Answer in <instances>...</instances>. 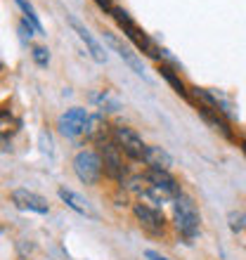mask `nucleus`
I'll return each mask as SVG.
<instances>
[{
  "label": "nucleus",
  "instance_id": "1",
  "mask_svg": "<svg viewBox=\"0 0 246 260\" xmlns=\"http://www.w3.org/2000/svg\"><path fill=\"white\" fill-rule=\"evenodd\" d=\"M111 17L116 19V24L121 26V31L126 34V38H128V41L133 43V45H135L137 50H142V52H147L149 57H157V59L161 57V55H159L161 50H159L157 45L151 43V38H149L147 34H144L142 28L137 26L135 21H133V17H130V14L126 12L123 7H114V12H111Z\"/></svg>",
  "mask_w": 246,
  "mask_h": 260
},
{
  "label": "nucleus",
  "instance_id": "2",
  "mask_svg": "<svg viewBox=\"0 0 246 260\" xmlns=\"http://www.w3.org/2000/svg\"><path fill=\"white\" fill-rule=\"evenodd\" d=\"M173 222L178 227V232L187 239H194L199 234V225H201V218H199V211L194 201L190 197L180 194L175 201H173Z\"/></svg>",
  "mask_w": 246,
  "mask_h": 260
},
{
  "label": "nucleus",
  "instance_id": "3",
  "mask_svg": "<svg viewBox=\"0 0 246 260\" xmlns=\"http://www.w3.org/2000/svg\"><path fill=\"white\" fill-rule=\"evenodd\" d=\"M74 173L76 178L81 180L83 185H95L100 175H102L104 166H102V156L93 149H83L74 156Z\"/></svg>",
  "mask_w": 246,
  "mask_h": 260
},
{
  "label": "nucleus",
  "instance_id": "4",
  "mask_svg": "<svg viewBox=\"0 0 246 260\" xmlns=\"http://www.w3.org/2000/svg\"><path fill=\"white\" fill-rule=\"evenodd\" d=\"M111 137H114V142L121 147L123 154H128V156L135 158V161L144 158L147 144L142 142V137L137 135L133 128H128V125H114V128H111Z\"/></svg>",
  "mask_w": 246,
  "mask_h": 260
},
{
  "label": "nucleus",
  "instance_id": "5",
  "mask_svg": "<svg viewBox=\"0 0 246 260\" xmlns=\"http://www.w3.org/2000/svg\"><path fill=\"white\" fill-rule=\"evenodd\" d=\"M100 156H102L104 173H107L111 180L126 178V166H123V158H121V147H118L116 142L102 140V144H100Z\"/></svg>",
  "mask_w": 246,
  "mask_h": 260
},
{
  "label": "nucleus",
  "instance_id": "6",
  "mask_svg": "<svg viewBox=\"0 0 246 260\" xmlns=\"http://www.w3.org/2000/svg\"><path fill=\"white\" fill-rule=\"evenodd\" d=\"M88 121H90V116L85 114V109H81V107H74V109H69L67 114H62V116H59V121H57V128H59L62 135L78 137V135H83V133L88 130Z\"/></svg>",
  "mask_w": 246,
  "mask_h": 260
},
{
  "label": "nucleus",
  "instance_id": "7",
  "mask_svg": "<svg viewBox=\"0 0 246 260\" xmlns=\"http://www.w3.org/2000/svg\"><path fill=\"white\" fill-rule=\"evenodd\" d=\"M133 213H135V218L140 220V225H142L144 232H149V234L166 232V220L157 208H151V206H147V204H135L133 206Z\"/></svg>",
  "mask_w": 246,
  "mask_h": 260
},
{
  "label": "nucleus",
  "instance_id": "8",
  "mask_svg": "<svg viewBox=\"0 0 246 260\" xmlns=\"http://www.w3.org/2000/svg\"><path fill=\"white\" fill-rule=\"evenodd\" d=\"M10 199H12V204L19 208V211H31V213H41V215H45V213H50V206L48 201L41 197V194L36 192H28V189H14L12 194H10Z\"/></svg>",
  "mask_w": 246,
  "mask_h": 260
},
{
  "label": "nucleus",
  "instance_id": "9",
  "mask_svg": "<svg viewBox=\"0 0 246 260\" xmlns=\"http://www.w3.org/2000/svg\"><path fill=\"white\" fill-rule=\"evenodd\" d=\"M104 41L109 43V48L114 50V52H116V55L121 57L123 62L128 64V67L133 69V71H135L137 76H142V78H147V74H144V67H142V62H140V57H137L135 52H133V50L128 48V45H123V43L118 41L116 36L109 34V31H104Z\"/></svg>",
  "mask_w": 246,
  "mask_h": 260
},
{
  "label": "nucleus",
  "instance_id": "10",
  "mask_svg": "<svg viewBox=\"0 0 246 260\" xmlns=\"http://www.w3.org/2000/svg\"><path fill=\"white\" fill-rule=\"evenodd\" d=\"M194 95L201 97V102H204V107H208V109H216L220 111L223 116H234L232 111V102L227 100L223 92H218V90H208V88H194Z\"/></svg>",
  "mask_w": 246,
  "mask_h": 260
},
{
  "label": "nucleus",
  "instance_id": "11",
  "mask_svg": "<svg viewBox=\"0 0 246 260\" xmlns=\"http://www.w3.org/2000/svg\"><path fill=\"white\" fill-rule=\"evenodd\" d=\"M69 24H71V28H74V31H76V36H78V38H81V41H83V45L88 48L90 57H93L95 62H100V64H104V62H107V52H104V48H102V45H100V43L95 41V38H93V34H90L88 28L83 26V24H81V21H78V19H76V17H69Z\"/></svg>",
  "mask_w": 246,
  "mask_h": 260
},
{
  "label": "nucleus",
  "instance_id": "12",
  "mask_svg": "<svg viewBox=\"0 0 246 260\" xmlns=\"http://www.w3.org/2000/svg\"><path fill=\"white\" fill-rule=\"evenodd\" d=\"M199 114H201V118H204L206 123L211 125L216 133H220V135L225 137V140H232V128H230V123H227V118L220 114V111L216 109H208V107H199Z\"/></svg>",
  "mask_w": 246,
  "mask_h": 260
},
{
  "label": "nucleus",
  "instance_id": "13",
  "mask_svg": "<svg viewBox=\"0 0 246 260\" xmlns=\"http://www.w3.org/2000/svg\"><path fill=\"white\" fill-rule=\"evenodd\" d=\"M142 161L149 166V168H157V171H168V168L173 166V156L164 149V147H157V144L147 147Z\"/></svg>",
  "mask_w": 246,
  "mask_h": 260
},
{
  "label": "nucleus",
  "instance_id": "14",
  "mask_svg": "<svg viewBox=\"0 0 246 260\" xmlns=\"http://www.w3.org/2000/svg\"><path fill=\"white\" fill-rule=\"evenodd\" d=\"M144 180L149 182V185H157V187H164V189H168V192H173L175 197H180V185L178 180L173 178L168 171H157V168H149V171L144 173Z\"/></svg>",
  "mask_w": 246,
  "mask_h": 260
},
{
  "label": "nucleus",
  "instance_id": "15",
  "mask_svg": "<svg viewBox=\"0 0 246 260\" xmlns=\"http://www.w3.org/2000/svg\"><path fill=\"white\" fill-rule=\"evenodd\" d=\"M57 194H59V199L69 206V208H74V211L81 213V215H90V206L81 194H76L74 189H67V187H59V192Z\"/></svg>",
  "mask_w": 246,
  "mask_h": 260
},
{
  "label": "nucleus",
  "instance_id": "16",
  "mask_svg": "<svg viewBox=\"0 0 246 260\" xmlns=\"http://www.w3.org/2000/svg\"><path fill=\"white\" fill-rule=\"evenodd\" d=\"M159 71H161V76H164L166 81L171 83V88L175 90V92H178L180 97H190V90L184 88V83L180 81V76L175 74V71H173L171 67H166V64H161V69H159Z\"/></svg>",
  "mask_w": 246,
  "mask_h": 260
},
{
  "label": "nucleus",
  "instance_id": "17",
  "mask_svg": "<svg viewBox=\"0 0 246 260\" xmlns=\"http://www.w3.org/2000/svg\"><path fill=\"white\" fill-rule=\"evenodd\" d=\"M14 3L21 7V12H24V19H26L28 24L36 28V34H43V24H41V19H38V14H36L34 5H31V3H26V0H14Z\"/></svg>",
  "mask_w": 246,
  "mask_h": 260
},
{
  "label": "nucleus",
  "instance_id": "18",
  "mask_svg": "<svg viewBox=\"0 0 246 260\" xmlns=\"http://www.w3.org/2000/svg\"><path fill=\"white\" fill-rule=\"evenodd\" d=\"M95 100V104H100V109L104 111H116L118 107H121V102H118L116 97H111L109 92H102V95H95L93 97Z\"/></svg>",
  "mask_w": 246,
  "mask_h": 260
},
{
  "label": "nucleus",
  "instance_id": "19",
  "mask_svg": "<svg viewBox=\"0 0 246 260\" xmlns=\"http://www.w3.org/2000/svg\"><path fill=\"white\" fill-rule=\"evenodd\" d=\"M31 57H34V62L38 64V67H48L50 64V50L43 48V45H36V48L31 50Z\"/></svg>",
  "mask_w": 246,
  "mask_h": 260
},
{
  "label": "nucleus",
  "instance_id": "20",
  "mask_svg": "<svg viewBox=\"0 0 246 260\" xmlns=\"http://www.w3.org/2000/svg\"><path fill=\"white\" fill-rule=\"evenodd\" d=\"M227 220H230V230H232V232H237L239 234L241 230H246V213H230V215H227Z\"/></svg>",
  "mask_w": 246,
  "mask_h": 260
},
{
  "label": "nucleus",
  "instance_id": "21",
  "mask_svg": "<svg viewBox=\"0 0 246 260\" xmlns=\"http://www.w3.org/2000/svg\"><path fill=\"white\" fill-rule=\"evenodd\" d=\"M95 3H97V7H100V10H104V12H114V7H116V5H111V0H95Z\"/></svg>",
  "mask_w": 246,
  "mask_h": 260
},
{
  "label": "nucleus",
  "instance_id": "22",
  "mask_svg": "<svg viewBox=\"0 0 246 260\" xmlns=\"http://www.w3.org/2000/svg\"><path fill=\"white\" fill-rule=\"evenodd\" d=\"M144 255H147V260H168V258H166V255L157 253V251H147V253H144Z\"/></svg>",
  "mask_w": 246,
  "mask_h": 260
},
{
  "label": "nucleus",
  "instance_id": "23",
  "mask_svg": "<svg viewBox=\"0 0 246 260\" xmlns=\"http://www.w3.org/2000/svg\"><path fill=\"white\" fill-rule=\"evenodd\" d=\"M241 149H244V154H246V140H244V142H241Z\"/></svg>",
  "mask_w": 246,
  "mask_h": 260
}]
</instances>
